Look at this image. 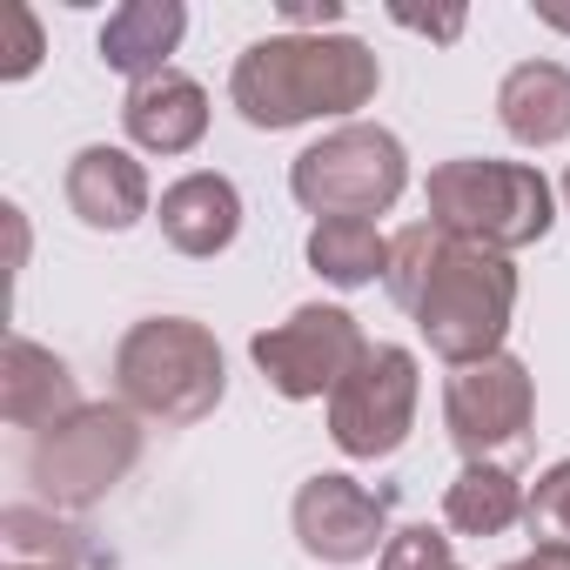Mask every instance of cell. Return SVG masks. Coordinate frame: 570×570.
<instances>
[{
  "label": "cell",
  "mask_w": 570,
  "mask_h": 570,
  "mask_svg": "<svg viewBox=\"0 0 570 570\" xmlns=\"http://www.w3.org/2000/svg\"><path fill=\"white\" fill-rule=\"evenodd\" d=\"M390 303L423 330L430 356L450 370L503 356L510 316H517V268L510 255L470 248L436 222H410L390 235V268H383Z\"/></svg>",
  "instance_id": "6da1fadb"
},
{
  "label": "cell",
  "mask_w": 570,
  "mask_h": 570,
  "mask_svg": "<svg viewBox=\"0 0 570 570\" xmlns=\"http://www.w3.org/2000/svg\"><path fill=\"white\" fill-rule=\"evenodd\" d=\"M376 88H383V61L356 35H262L228 68V101L262 135L303 121H343L370 108Z\"/></svg>",
  "instance_id": "7a4b0ae2"
},
{
  "label": "cell",
  "mask_w": 570,
  "mask_h": 570,
  "mask_svg": "<svg viewBox=\"0 0 570 570\" xmlns=\"http://www.w3.org/2000/svg\"><path fill=\"white\" fill-rule=\"evenodd\" d=\"M228 396V363L208 323L195 316H141L115 343V403H128L141 423L188 430L215 416Z\"/></svg>",
  "instance_id": "3957f363"
},
{
  "label": "cell",
  "mask_w": 570,
  "mask_h": 570,
  "mask_svg": "<svg viewBox=\"0 0 570 570\" xmlns=\"http://www.w3.org/2000/svg\"><path fill=\"white\" fill-rule=\"evenodd\" d=\"M430 222L450 228L470 248L517 255L550 235L557 222V188L530 161H490V155H456L430 168Z\"/></svg>",
  "instance_id": "277c9868"
},
{
  "label": "cell",
  "mask_w": 570,
  "mask_h": 570,
  "mask_svg": "<svg viewBox=\"0 0 570 570\" xmlns=\"http://www.w3.org/2000/svg\"><path fill=\"white\" fill-rule=\"evenodd\" d=\"M403 188H410V155L376 121H343L289 161V195L316 222H336V215L370 222V215L396 208Z\"/></svg>",
  "instance_id": "5b68a950"
},
{
  "label": "cell",
  "mask_w": 570,
  "mask_h": 570,
  "mask_svg": "<svg viewBox=\"0 0 570 570\" xmlns=\"http://www.w3.org/2000/svg\"><path fill=\"white\" fill-rule=\"evenodd\" d=\"M141 463V416L128 403H88L28 443V483L55 510H88Z\"/></svg>",
  "instance_id": "8992f818"
},
{
  "label": "cell",
  "mask_w": 570,
  "mask_h": 570,
  "mask_svg": "<svg viewBox=\"0 0 570 570\" xmlns=\"http://www.w3.org/2000/svg\"><path fill=\"white\" fill-rule=\"evenodd\" d=\"M248 356H255V370L275 396L316 403V396H336V383L370 356V336L350 309L303 303L289 323H268L262 336H248Z\"/></svg>",
  "instance_id": "52a82bcc"
},
{
  "label": "cell",
  "mask_w": 570,
  "mask_h": 570,
  "mask_svg": "<svg viewBox=\"0 0 570 570\" xmlns=\"http://www.w3.org/2000/svg\"><path fill=\"white\" fill-rule=\"evenodd\" d=\"M416 396H423L416 356L396 350V343H370V356L330 396V436H336V450L356 456V463L396 456L410 443V430H416Z\"/></svg>",
  "instance_id": "ba28073f"
},
{
  "label": "cell",
  "mask_w": 570,
  "mask_h": 570,
  "mask_svg": "<svg viewBox=\"0 0 570 570\" xmlns=\"http://www.w3.org/2000/svg\"><path fill=\"white\" fill-rule=\"evenodd\" d=\"M537 423V383L517 356H490L470 370H450L443 383V430L463 450V463H510L530 450Z\"/></svg>",
  "instance_id": "9c48e42d"
},
{
  "label": "cell",
  "mask_w": 570,
  "mask_h": 570,
  "mask_svg": "<svg viewBox=\"0 0 570 570\" xmlns=\"http://www.w3.org/2000/svg\"><path fill=\"white\" fill-rule=\"evenodd\" d=\"M289 523H296L303 557L336 563V570L383 557V543L396 537V530H390V497H376L370 483H356V476H343V470L309 476V483L296 490V503H289Z\"/></svg>",
  "instance_id": "30bf717a"
},
{
  "label": "cell",
  "mask_w": 570,
  "mask_h": 570,
  "mask_svg": "<svg viewBox=\"0 0 570 570\" xmlns=\"http://www.w3.org/2000/svg\"><path fill=\"white\" fill-rule=\"evenodd\" d=\"M61 195H68V215L95 235H128L135 222H148L155 195H148V168L128 155V148H108V141H88L68 175H61Z\"/></svg>",
  "instance_id": "8fae6325"
},
{
  "label": "cell",
  "mask_w": 570,
  "mask_h": 570,
  "mask_svg": "<svg viewBox=\"0 0 570 570\" xmlns=\"http://www.w3.org/2000/svg\"><path fill=\"white\" fill-rule=\"evenodd\" d=\"M75 410H88L75 370L55 350H41L35 336H8V356H0V416H8L14 430L41 436V430L68 423Z\"/></svg>",
  "instance_id": "7c38bea8"
},
{
  "label": "cell",
  "mask_w": 570,
  "mask_h": 570,
  "mask_svg": "<svg viewBox=\"0 0 570 570\" xmlns=\"http://www.w3.org/2000/svg\"><path fill=\"white\" fill-rule=\"evenodd\" d=\"M121 128L141 155H188L208 135V88L181 68H168L155 81H135L128 101H121Z\"/></svg>",
  "instance_id": "4fadbf2b"
},
{
  "label": "cell",
  "mask_w": 570,
  "mask_h": 570,
  "mask_svg": "<svg viewBox=\"0 0 570 570\" xmlns=\"http://www.w3.org/2000/svg\"><path fill=\"white\" fill-rule=\"evenodd\" d=\"M155 222H161V235H168L175 255L208 262V255H222L242 235V188L228 175H215V168H195V175H181V181L161 188Z\"/></svg>",
  "instance_id": "5bb4252c"
},
{
  "label": "cell",
  "mask_w": 570,
  "mask_h": 570,
  "mask_svg": "<svg viewBox=\"0 0 570 570\" xmlns=\"http://www.w3.org/2000/svg\"><path fill=\"white\" fill-rule=\"evenodd\" d=\"M497 121L517 148L570 141V68L563 61H517L497 81Z\"/></svg>",
  "instance_id": "9a60e30c"
},
{
  "label": "cell",
  "mask_w": 570,
  "mask_h": 570,
  "mask_svg": "<svg viewBox=\"0 0 570 570\" xmlns=\"http://www.w3.org/2000/svg\"><path fill=\"white\" fill-rule=\"evenodd\" d=\"M181 35H188L181 0H121L101 28V61L115 75H128V88H135V81L168 75V55L181 48Z\"/></svg>",
  "instance_id": "2e32d148"
},
{
  "label": "cell",
  "mask_w": 570,
  "mask_h": 570,
  "mask_svg": "<svg viewBox=\"0 0 570 570\" xmlns=\"http://www.w3.org/2000/svg\"><path fill=\"white\" fill-rule=\"evenodd\" d=\"M523 483L510 463H463L456 483L443 490V523L456 537H503L510 523H523Z\"/></svg>",
  "instance_id": "e0dca14e"
},
{
  "label": "cell",
  "mask_w": 570,
  "mask_h": 570,
  "mask_svg": "<svg viewBox=\"0 0 570 570\" xmlns=\"http://www.w3.org/2000/svg\"><path fill=\"white\" fill-rule=\"evenodd\" d=\"M309 268L323 282H336V289H370L390 268V235L376 222H350V215L316 222L309 228Z\"/></svg>",
  "instance_id": "ac0fdd59"
},
{
  "label": "cell",
  "mask_w": 570,
  "mask_h": 570,
  "mask_svg": "<svg viewBox=\"0 0 570 570\" xmlns=\"http://www.w3.org/2000/svg\"><path fill=\"white\" fill-rule=\"evenodd\" d=\"M0 530H8V563H55V570H81L88 563V537L55 523L35 503H14L8 517H0Z\"/></svg>",
  "instance_id": "d6986e66"
},
{
  "label": "cell",
  "mask_w": 570,
  "mask_h": 570,
  "mask_svg": "<svg viewBox=\"0 0 570 570\" xmlns=\"http://www.w3.org/2000/svg\"><path fill=\"white\" fill-rule=\"evenodd\" d=\"M523 530H530V550H570V456L550 463L530 497H523Z\"/></svg>",
  "instance_id": "ffe728a7"
},
{
  "label": "cell",
  "mask_w": 570,
  "mask_h": 570,
  "mask_svg": "<svg viewBox=\"0 0 570 570\" xmlns=\"http://www.w3.org/2000/svg\"><path fill=\"white\" fill-rule=\"evenodd\" d=\"M450 563H456V550H450V537L430 530V523L396 530V537L383 543V557H376V570H450Z\"/></svg>",
  "instance_id": "44dd1931"
},
{
  "label": "cell",
  "mask_w": 570,
  "mask_h": 570,
  "mask_svg": "<svg viewBox=\"0 0 570 570\" xmlns=\"http://www.w3.org/2000/svg\"><path fill=\"white\" fill-rule=\"evenodd\" d=\"M8 28H14V55L0 61V81H28L41 68V21H35V8H14Z\"/></svg>",
  "instance_id": "7402d4cb"
},
{
  "label": "cell",
  "mask_w": 570,
  "mask_h": 570,
  "mask_svg": "<svg viewBox=\"0 0 570 570\" xmlns=\"http://www.w3.org/2000/svg\"><path fill=\"white\" fill-rule=\"evenodd\" d=\"M403 28H416V35H430V41H456L463 35V14H396Z\"/></svg>",
  "instance_id": "603a6c76"
},
{
  "label": "cell",
  "mask_w": 570,
  "mask_h": 570,
  "mask_svg": "<svg viewBox=\"0 0 570 570\" xmlns=\"http://www.w3.org/2000/svg\"><path fill=\"white\" fill-rule=\"evenodd\" d=\"M497 570H570V550H530L517 563H497Z\"/></svg>",
  "instance_id": "cb8c5ba5"
},
{
  "label": "cell",
  "mask_w": 570,
  "mask_h": 570,
  "mask_svg": "<svg viewBox=\"0 0 570 570\" xmlns=\"http://www.w3.org/2000/svg\"><path fill=\"white\" fill-rule=\"evenodd\" d=\"M557 195H563V208H570V168H563V181H557Z\"/></svg>",
  "instance_id": "d4e9b609"
},
{
  "label": "cell",
  "mask_w": 570,
  "mask_h": 570,
  "mask_svg": "<svg viewBox=\"0 0 570 570\" xmlns=\"http://www.w3.org/2000/svg\"><path fill=\"white\" fill-rule=\"evenodd\" d=\"M8 570H55V563H8Z\"/></svg>",
  "instance_id": "484cf974"
},
{
  "label": "cell",
  "mask_w": 570,
  "mask_h": 570,
  "mask_svg": "<svg viewBox=\"0 0 570 570\" xmlns=\"http://www.w3.org/2000/svg\"><path fill=\"white\" fill-rule=\"evenodd\" d=\"M450 570H463V563H450Z\"/></svg>",
  "instance_id": "4316f807"
}]
</instances>
